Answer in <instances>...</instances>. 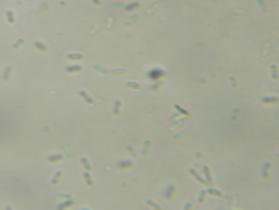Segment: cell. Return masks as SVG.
<instances>
[{
	"mask_svg": "<svg viewBox=\"0 0 279 210\" xmlns=\"http://www.w3.org/2000/svg\"><path fill=\"white\" fill-rule=\"evenodd\" d=\"M201 171H203V177H205L206 184L210 186V184L214 182V177H212V171H210V168H208V166H203V168H201Z\"/></svg>",
	"mask_w": 279,
	"mask_h": 210,
	"instance_id": "obj_1",
	"label": "cell"
},
{
	"mask_svg": "<svg viewBox=\"0 0 279 210\" xmlns=\"http://www.w3.org/2000/svg\"><path fill=\"white\" fill-rule=\"evenodd\" d=\"M78 95L82 97V101H84L86 104H89V106H93V104H95V99H93V97L89 95V93H87L86 89H80V91H78Z\"/></svg>",
	"mask_w": 279,
	"mask_h": 210,
	"instance_id": "obj_2",
	"label": "cell"
},
{
	"mask_svg": "<svg viewBox=\"0 0 279 210\" xmlns=\"http://www.w3.org/2000/svg\"><path fill=\"white\" fill-rule=\"evenodd\" d=\"M190 175H192V177H194V179H195L197 182H201V184L208 186V184H206V180H205V177H203V175H201V173H199V171H197L195 168H190Z\"/></svg>",
	"mask_w": 279,
	"mask_h": 210,
	"instance_id": "obj_3",
	"label": "cell"
},
{
	"mask_svg": "<svg viewBox=\"0 0 279 210\" xmlns=\"http://www.w3.org/2000/svg\"><path fill=\"white\" fill-rule=\"evenodd\" d=\"M84 71V67L80 63H75V65H67L65 67V73H82Z\"/></svg>",
	"mask_w": 279,
	"mask_h": 210,
	"instance_id": "obj_4",
	"label": "cell"
},
{
	"mask_svg": "<svg viewBox=\"0 0 279 210\" xmlns=\"http://www.w3.org/2000/svg\"><path fill=\"white\" fill-rule=\"evenodd\" d=\"M63 160V154L61 153H56V154H49L46 156V162L49 164H56V162H61Z\"/></svg>",
	"mask_w": 279,
	"mask_h": 210,
	"instance_id": "obj_5",
	"label": "cell"
},
{
	"mask_svg": "<svg viewBox=\"0 0 279 210\" xmlns=\"http://www.w3.org/2000/svg\"><path fill=\"white\" fill-rule=\"evenodd\" d=\"M277 97L275 95H264V97H261V102L262 104H277Z\"/></svg>",
	"mask_w": 279,
	"mask_h": 210,
	"instance_id": "obj_6",
	"label": "cell"
},
{
	"mask_svg": "<svg viewBox=\"0 0 279 210\" xmlns=\"http://www.w3.org/2000/svg\"><path fill=\"white\" fill-rule=\"evenodd\" d=\"M73 204H75V199H73V197H65V201H63V203H60V204H58V208H60V210H63V208H71Z\"/></svg>",
	"mask_w": 279,
	"mask_h": 210,
	"instance_id": "obj_7",
	"label": "cell"
},
{
	"mask_svg": "<svg viewBox=\"0 0 279 210\" xmlns=\"http://www.w3.org/2000/svg\"><path fill=\"white\" fill-rule=\"evenodd\" d=\"M132 166H134L132 160H119V162H117V168H119V169H128V168H132Z\"/></svg>",
	"mask_w": 279,
	"mask_h": 210,
	"instance_id": "obj_8",
	"label": "cell"
},
{
	"mask_svg": "<svg viewBox=\"0 0 279 210\" xmlns=\"http://www.w3.org/2000/svg\"><path fill=\"white\" fill-rule=\"evenodd\" d=\"M67 60H71V61H82L84 56H82L80 52H69V54H67Z\"/></svg>",
	"mask_w": 279,
	"mask_h": 210,
	"instance_id": "obj_9",
	"label": "cell"
},
{
	"mask_svg": "<svg viewBox=\"0 0 279 210\" xmlns=\"http://www.w3.org/2000/svg\"><path fill=\"white\" fill-rule=\"evenodd\" d=\"M82 179H84V182L89 186V188H91V186H95V180H93V177L89 175V171H84V175H82Z\"/></svg>",
	"mask_w": 279,
	"mask_h": 210,
	"instance_id": "obj_10",
	"label": "cell"
},
{
	"mask_svg": "<svg viewBox=\"0 0 279 210\" xmlns=\"http://www.w3.org/2000/svg\"><path fill=\"white\" fill-rule=\"evenodd\" d=\"M80 164H82V168H84L86 171H91V168H93V166H91V162H89L86 156H82V158H80Z\"/></svg>",
	"mask_w": 279,
	"mask_h": 210,
	"instance_id": "obj_11",
	"label": "cell"
},
{
	"mask_svg": "<svg viewBox=\"0 0 279 210\" xmlns=\"http://www.w3.org/2000/svg\"><path fill=\"white\" fill-rule=\"evenodd\" d=\"M206 195H212V197H223V193H221L220 190H214V188H210V186H208V190H206Z\"/></svg>",
	"mask_w": 279,
	"mask_h": 210,
	"instance_id": "obj_12",
	"label": "cell"
},
{
	"mask_svg": "<svg viewBox=\"0 0 279 210\" xmlns=\"http://www.w3.org/2000/svg\"><path fill=\"white\" fill-rule=\"evenodd\" d=\"M9 76H11V65H6L4 75H2V82H8V80H9Z\"/></svg>",
	"mask_w": 279,
	"mask_h": 210,
	"instance_id": "obj_13",
	"label": "cell"
},
{
	"mask_svg": "<svg viewBox=\"0 0 279 210\" xmlns=\"http://www.w3.org/2000/svg\"><path fill=\"white\" fill-rule=\"evenodd\" d=\"M125 86H127L128 89H134V91H140V89H142V86H140L138 82H132V80H128V82H127Z\"/></svg>",
	"mask_w": 279,
	"mask_h": 210,
	"instance_id": "obj_14",
	"label": "cell"
},
{
	"mask_svg": "<svg viewBox=\"0 0 279 210\" xmlns=\"http://www.w3.org/2000/svg\"><path fill=\"white\" fill-rule=\"evenodd\" d=\"M34 46L39 50V52H46V45L43 41H34Z\"/></svg>",
	"mask_w": 279,
	"mask_h": 210,
	"instance_id": "obj_15",
	"label": "cell"
},
{
	"mask_svg": "<svg viewBox=\"0 0 279 210\" xmlns=\"http://www.w3.org/2000/svg\"><path fill=\"white\" fill-rule=\"evenodd\" d=\"M93 69H95L97 73H101V75H110V71L106 67H102V65H93Z\"/></svg>",
	"mask_w": 279,
	"mask_h": 210,
	"instance_id": "obj_16",
	"label": "cell"
},
{
	"mask_svg": "<svg viewBox=\"0 0 279 210\" xmlns=\"http://www.w3.org/2000/svg\"><path fill=\"white\" fill-rule=\"evenodd\" d=\"M6 19H8L9 24H13V22H15V13H13V9H8V11H6Z\"/></svg>",
	"mask_w": 279,
	"mask_h": 210,
	"instance_id": "obj_17",
	"label": "cell"
},
{
	"mask_svg": "<svg viewBox=\"0 0 279 210\" xmlns=\"http://www.w3.org/2000/svg\"><path fill=\"white\" fill-rule=\"evenodd\" d=\"M60 179H61V171H56V173L52 175V179H50V184H54V186H56V184L60 182Z\"/></svg>",
	"mask_w": 279,
	"mask_h": 210,
	"instance_id": "obj_18",
	"label": "cell"
},
{
	"mask_svg": "<svg viewBox=\"0 0 279 210\" xmlns=\"http://www.w3.org/2000/svg\"><path fill=\"white\" fill-rule=\"evenodd\" d=\"M121 113V101H115L113 102V115H119Z\"/></svg>",
	"mask_w": 279,
	"mask_h": 210,
	"instance_id": "obj_19",
	"label": "cell"
},
{
	"mask_svg": "<svg viewBox=\"0 0 279 210\" xmlns=\"http://www.w3.org/2000/svg\"><path fill=\"white\" fill-rule=\"evenodd\" d=\"M149 149H151V142H149V139H145V142H143V151H142V154L147 156V154H149Z\"/></svg>",
	"mask_w": 279,
	"mask_h": 210,
	"instance_id": "obj_20",
	"label": "cell"
},
{
	"mask_svg": "<svg viewBox=\"0 0 279 210\" xmlns=\"http://www.w3.org/2000/svg\"><path fill=\"white\" fill-rule=\"evenodd\" d=\"M125 8H127L128 11H132V9H138V8H140V2H130V4H125Z\"/></svg>",
	"mask_w": 279,
	"mask_h": 210,
	"instance_id": "obj_21",
	"label": "cell"
},
{
	"mask_svg": "<svg viewBox=\"0 0 279 210\" xmlns=\"http://www.w3.org/2000/svg\"><path fill=\"white\" fill-rule=\"evenodd\" d=\"M175 110L179 112V113H182V115H186V117H188V115H190V112L188 110H184L182 106H179V104H175Z\"/></svg>",
	"mask_w": 279,
	"mask_h": 210,
	"instance_id": "obj_22",
	"label": "cell"
},
{
	"mask_svg": "<svg viewBox=\"0 0 279 210\" xmlns=\"http://www.w3.org/2000/svg\"><path fill=\"white\" fill-rule=\"evenodd\" d=\"M147 206H151V208H154V210H160V204L154 203V201H151V199H147Z\"/></svg>",
	"mask_w": 279,
	"mask_h": 210,
	"instance_id": "obj_23",
	"label": "cell"
},
{
	"mask_svg": "<svg viewBox=\"0 0 279 210\" xmlns=\"http://www.w3.org/2000/svg\"><path fill=\"white\" fill-rule=\"evenodd\" d=\"M127 73V69H112L110 75H125Z\"/></svg>",
	"mask_w": 279,
	"mask_h": 210,
	"instance_id": "obj_24",
	"label": "cell"
},
{
	"mask_svg": "<svg viewBox=\"0 0 279 210\" xmlns=\"http://www.w3.org/2000/svg\"><path fill=\"white\" fill-rule=\"evenodd\" d=\"M257 2H259V6H261V9L264 11V13H268L270 9H268V6H266V2H264V0H257Z\"/></svg>",
	"mask_w": 279,
	"mask_h": 210,
	"instance_id": "obj_25",
	"label": "cell"
},
{
	"mask_svg": "<svg viewBox=\"0 0 279 210\" xmlns=\"http://www.w3.org/2000/svg\"><path fill=\"white\" fill-rule=\"evenodd\" d=\"M22 45H24V39H17V41L13 43V49H20Z\"/></svg>",
	"mask_w": 279,
	"mask_h": 210,
	"instance_id": "obj_26",
	"label": "cell"
},
{
	"mask_svg": "<svg viewBox=\"0 0 279 210\" xmlns=\"http://www.w3.org/2000/svg\"><path fill=\"white\" fill-rule=\"evenodd\" d=\"M175 192V186H169L168 188V192H166V199H171V193Z\"/></svg>",
	"mask_w": 279,
	"mask_h": 210,
	"instance_id": "obj_27",
	"label": "cell"
},
{
	"mask_svg": "<svg viewBox=\"0 0 279 210\" xmlns=\"http://www.w3.org/2000/svg\"><path fill=\"white\" fill-rule=\"evenodd\" d=\"M268 173H270V164H264V171H262V177L268 179Z\"/></svg>",
	"mask_w": 279,
	"mask_h": 210,
	"instance_id": "obj_28",
	"label": "cell"
},
{
	"mask_svg": "<svg viewBox=\"0 0 279 210\" xmlns=\"http://www.w3.org/2000/svg\"><path fill=\"white\" fill-rule=\"evenodd\" d=\"M270 69H272V78L275 80V78H277V65H272Z\"/></svg>",
	"mask_w": 279,
	"mask_h": 210,
	"instance_id": "obj_29",
	"label": "cell"
},
{
	"mask_svg": "<svg viewBox=\"0 0 279 210\" xmlns=\"http://www.w3.org/2000/svg\"><path fill=\"white\" fill-rule=\"evenodd\" d=\"M127 151H128V153H130V154H132V156L136 158V154H138V153H136V149H134L132 145H127Z\"/></svg>",
	"mask_w": 279,
	"mask_h": 210,
	"instance_id": "obj_30",
	"label": "cell"
},
{
	"mask_svg": "<svg viewBox=\"0 0 279 210\" xmlns=\"http://www.w3.org/2000/svg\"><path fill=\"white\" fill-rule=\"evenodd\" d=\"M205 197H206V190H203V192L199 193V203H203V201H205Z\"/></svg>",
	"mask_w": 279,
	"mask_h": 210,
	"instance_id": "obj_31",
	"label": "cell"
},
{
	"mask_svg": "<svg viewBox=\"0 0 279 210\" xmlns=\"http://www.w3.org/2000/svg\"><path fill=\"white\" fill-rule=\"evenodd\" d=\"M91 2L95 4V6H101V0H91Z\"/></svg>",
	"mask_w": 279,
	"mask_h": 210,
	"instance_id": "obj_32",
	"label": "cell"
}]
</instances>
